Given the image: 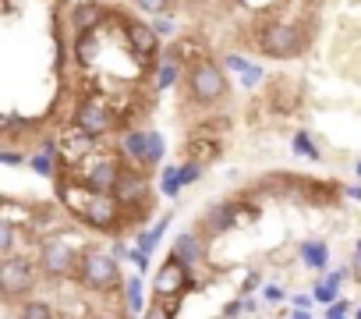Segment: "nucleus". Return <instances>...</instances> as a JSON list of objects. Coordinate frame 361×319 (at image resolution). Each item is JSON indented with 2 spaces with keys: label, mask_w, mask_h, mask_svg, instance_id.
Instances as JSON below:
<instances>
[{
  "label": "nucleus",
  "mask_w": 361,
  "mask_h": 319,
  "mask_svg": "<svg viewBox=\"0 0 361 319\" xmlns=\"http://www.w3.org/2000/svg\"><path fill=\"white\" fill-rule=\"evenodd\" d=\"M305 47H308V32L298 29L294 22H266L248 40V50H259L262 57H273V61H290L305 54Z\"/></svg>",
  "instance_id": "1"
},
{
  "label": "nucleus",
  "mask_w": 361,
  "mask_h": 319,
  "mask_svg": "<svg viewBox=\"0 0 361 319\" xmlns=\"http://www.w3.org/2000/svg\"><path fill=\"white\" fill-rule=\"evenodd\" d=\"M82 287L96 291V294H110V291H121L128 280L121 277V263L114 252H103V248H82V263H78V277H75Z\"/></svg>",
  "instance_id": "2"
},
{
  "label": "nucleus",
  "mask_w": 361,
  "mask_h": 319,
  "mask_svg": "<svg viewBox=\"0 0 361 319\" xmlns=\"http://www.w3.org/2000/svg\"><path fill=\"white\" fill-rule=\"evenodd\" d=\"M36 263H39V273L47 280H75L78 277V263H82V248H75L68 238L50 234V238L39 241Z\"/></svg>",
  "instance_id": "3"
},
{
  "label": "nucleus",
  "mask_w": 361,
  "mask_h": 319,
  "mask_svg": "<svg viewBox=\"0 0 361 319\" xmlns=\"http://www.w3.org/2000/svg\"><path fill=\"white\" fill-rule=\"evenodd\" d=\"M36 270H39V263H32L29 255H15V259L0 263V291H4L8 305H22L32 294V287L39 280Z\"/></svg>",
  "instance_id": "4"
},
{
  "label": "nucleus",
  "mask_w": 361,
  "mask_h": 319,
  "mask_svg": "<svg viewBox=\"0 0 361 319\" xmlns=\"http://www.w3.org/2000/svg\"><path fill=\"white\" fill-rule=\"evenodd\" d=\"M185 85H188V96L202 107L209 103H220L224 96H231V85H227V75L213 64V61H199L188 68L185 75Z\"/></svg>",
  "instance_id": "5"
},
{
  "label": "nucleus",
  "mask_w": 361,
  "mask_h": 319,
  "mask_svg": "<svg viewBox=\"0 0 361 319\" xmlns=\"http://www.w3.org/2000/svg\"><path fill=\"white\" fill-rule=\"evenodd\" d=\"M192 287H195L192 270H188L185 263H177V259L166 255V263L159 266V273H156V280H152V294H156V298H170V294H185V291H192Z\"/></svg>",
  "instance_id": "6"
},
{
  "label": "nucleus",
  "mask_w": 361,
  "mask_h": 319,
  "mask_svg": "<svg viewBox=\"0 0 361 319\" xmlns=\"http://www.w3.org/2000/svg\"><path fill=\"white\" fill-rule=\"evenodd\" d=\"M234 224H238V213H234V199H231V203H216V206H209L195 227H199V234H209V238H213V234L231 231Z\"/></svg>",
  "instance_id": "7"
},
{
  "label": "nucleus",
  "mask_w": 361,
  "mask_h": 319,
  "mask_svg": "<svg viewBox=\"0 0 361 319\" xmlns=\"http://www.w3.org/2000/svg\"><path fill=\"white\" fill-rule=\"evenodd\" d=\"M106 15H110V8L96 4V0H82V4H75V8H71L75 36H78V32H96V29L106 22Z\"/></svg>",
  "instance_id": "8"
},
{
  "label": "nucleus",
  "mask_w": 361,
  "mask_h": 319,
  "mask_svg": "<svg viewBox=\"0 0 361 319\" xmlns=\"http://www.w3.org/2000/svg\"><path fill=\"white\" fill-rule=\"evenodd\" d=\"M170 259H177V263H185L188 270L192 266H199L202 259H206V241L195 234V231H185V234H177V241H173V248H170Z\"/></svg>",
  "instance_id": "9"
},
{
  "label": "nucleus",
  "mask_w": 361,
  "mask_h": 319,
  "mask_svg": "<svg viewBox=\"0 0 361 319\" xmlns=\"http://www.w3.org/2000/svg\"><path fill=\"white\" fill-rule=\"evenodd\" d=\"M180 75H188L185 71V61H180L173 50H166V57H163V64L156 68V89H166V85H177L180 82Z\"/></svg>",
  "instance_id": "10"
},
{
  "label": "nucleus",
  "mask_w": 361,
  "mask_h": 319,
  "mask_svg": "<svg viewBox=\"0 0 361 319\" xmlns=\"http://www.w3.org/2000/svg\"><path fill=\"white\" fill-rule=\"evenodd\" d=\"M301 259H305V266H308V270L322 273V270L329 266V248H326V241H319V238L301 241Z\"/></svg>",
  "instance_id": "11"
},
{
  "label": "nucleus",
  "mask_w": 361,
  "mask_h": 319,
  "mask_svg": "<svg viewBox=\"0 0 361 319\" xmlns=\"http://www.w3.org/2000/svg\"><path fill=\"white\" fill-rule=\"evenodd\" d=\"M166 227H170V213H166V217H159V220H156L149 231H138V241H135V248H138V252H145V255H152Z\"/></svg>",
  "instance_id": "12"
},
{
  "label": "nucleus",
  "mask_w": 361,
  "mask_h": 319,
  "mask_svg": "<svg viewBox=\"0 0 361 319\" xmlns=\"http://www.w3.org/2000/svg\"><path fill=\"white\" fill-rule=\"evenodd\" d=\"M18 319H57V312H54V305L43 301V298H25V301L18 305Z\"/></svg>",
  "instance_id": "13"
},
{
  "label": "nucleus",
  "mask_w": 361,
  "mask_h": 319,
  "mask_svg": "<svg viewBox=\"0 0 361 319\" xmlns=\"http://www.w3.org/2000/svg\"><path fill=\"white\" fill-rule=\"evenodd\" d=\"M124 298H128V308H131V315H138V312H142V301H145V287H142V273H135V277H128V284H124Z\"/></svg>",
  "instance_id": "14"
},
{
  "label": "nucleus",
  "mask_w": 361,
  "mask_h": 319,
  "mask_svg": "<svg viewBox=\"0 0 361 319\" xmlns=\"http://www.w3.org/2000/svg\"><path fill=\"white\" fill-rule=\"evenodd\" d=\"M336 291H340V284L333 277H322V280L312 284V298L322 301V305H336Z\"/></svg>",
  "instance_id": "15"
},
{
  "label": "nucleus",
  "mask_w": 361,
  "mask_h": 319,
  "mask_svg": "<svg viewBox=\"0 0 361 319\" xmlns=\"http://www.w3.org/2000/svg\"><path fill=\"white\" fill-rule=\"evenodd\" d=\"M54 160H57V152L43 149V152H36V156L29 160V167H32L36 174H43V178H57V167H54Z\"/></svg>",
  "instance_id": "16"
},
{
  "label": "nucleus",
  "mask_w": 361,
  "mask_h": 319,
  "mask_svg": "<svg viewBox=\"0 0 361 319\" xmlns=\"http://www.w3.org/2000/svg\"><path fill=\"white\" fill-rule=\"evenodd\" d=\"M131 4H135L138 11H145V15H156V18H166V15L173 11V4H177V0H131Z\"/></svg>",
  "instance_id": "17"
},
{
  "label": "nucleus",
  "mask_w": 361,
  "mask_h": 319,
  "mask_svg": "<svg viewBox=\"0 0 361 319\" xmlns=\"http://www.w3.org/2000/svg\"><path fill=\"white\" fill-rule=\"evenodd\" d=\"M180 188H185V185H180V167H166L163 171V192L166 195H177Z\"/></svg>",
  "instance_id": "18"
},
{
  "label": "nucleus",
  "mask_w": 361,
  "mask_h": 319,
  "mask_svg": "<svg viewBox=\"0 0 361 319\" xmlns=\"http://www.w3.org/2000/svg\"><path fill=\"white\" fill-rule=\"evenodd\" d=\"M294 149H298L301 156H312V160H319V145H315V142H312L305 131H301V135H294Z\"/></svg>",
  "instance_id": "19"
},
{
  "label": "nucleus",
  "mask_w": 361,
  "mask_h": 319,
  "mask_svg": "<svg viewBox=\"0 0 361 319\" xmlns=\"http://www.w3.org/2000/svg\"><path fill=\"white\" fill-rule=\"evenodd\" d=\"M142 319H173V312H170L163 301H152V305L142 312Z\"/></svg>",
  "instance_id": "20"
},
{
  "label": "nucleus",
  "mask_w": 361,
  "mask_h": 319,
  "mask_svg": "<svg viewBox=\"0 0 361 319\" xmlns=\"http://www.w3.org/2000/svg\"><path fill=\"white\" fill-rule=\"evenodd\" d=\"M262 294H266V301H269V305H276V301H283V298H287V291H283V287H276V284H269Z\"/></svg>",
  "instance_id": "21"
},
{
  "label": "nucleus",
  "mask_w": 361,
  "mask_h": 319,
  "mask_svg": "<svg viewBox=\"0 0 361 319\" xmlns=\"http://www.w3.org/2000/svg\"><path fill=\"white\" fill-rule=\"evenodd\" d=\"M128 255H131V263L138 266V273H145V266H149V255H145V252H138V248H131Z\"/></svg>",
  "instance_id": "22"
},
{
  "label": "nucleus",
  "mask_w": 361,
  "mask_h": 319,
  "mask_svg": "<svg viewBox=\"0 0 361 319\" xmlns=\"http://www.w3.org/2000/svg\"><path fill=\"white\" fill-rule=\"evenodd\" d=\"M262 284V277L259 273H245V287H241V294H248V291H255Z\"/></svg>",
  "instance_id": "23"
},
{
  "label": "nucleus",
  "mask_w": 361,
  "mask_h": 319,
  "mask_svg": "<svg viewBox=\"0 0 361 319\" xmlns=\"http://www.w3.org/2000/svg\"><path fill=\"white\" fill-rule=\"evenodd\" d=\"M326 319H347V301H340V305H329Z\"/></svg>",
  "instance_id": "24"
},
{
  "label": "nucleus",
  "mask_w": 361,
  "mask_h": 319,
  "mask_svg": "<svg viewBox=\"0 0 361 319\" xmlns=\"http://www.w3.org/2000/svg\"><path fill=\"white\" fill-rule=\"evenodd\" d=\"M290 301H294V308H312V301H315V298H308V294H294Z\"/></svg>",
  "instance_id": "25"
},
{
  "label": "nucleus",
  "mask_w": 361,
  "mask_h": 319,
  "mask_svg": "<svg viewBox=\"0 0 361 319\" xmlns=\"http://www.w3.org/2000/svg\"><path fill=\"white\" fill-rule=\"evenodd\" d=\"M4 164H22V156L15 149H4Z\"/></svg>",
  "instance_id": "26"
},
{
  "label": "nucleus",
  "mask_w": 361,
  "mask_h": 319,
  "mask_svg": "<svg viewBox=\"0 0 361 319\" xmlns=\"http://www.w3.org/2000/svg\"><path fill=\"white\" fill-rule=\"evenodd\" d=\"M152 29H156V32H159V36H166V32H170V29H173V25H170V22H166V18H159V22H156V25H152Z\"/></svg>",
  "instance_id": "27"
},
{
  "label": "nucleus",
  "mask_w": 361,
  "mask_h": 319,
  "mask_svg": "<svg viewBox=\"0 0 361 319\" xmlns=\"http://www.w3.org/2000/svg\"><path fill=\"white\" fill-rule=\"evenodd\" d=\"M290 319H312V312H308V308H294V315H290Z\"/></svg>",
  "instance_id": "28"
},
{
  "label": "nucleus",
  "mask_w": 361,
  "mask_h": 319,
  "mask_svg": "<svg viewBox=\"0 0 361 319\" xmlns=\"http://www.w3.org/2000/svg\"><path fill=\"white\" fill-rule=\"evenodd\" d=\"M185 4H209V0H185Z\"/></svg>",
  "instance_id": "29"
},
{
  "label": "nucleus",
  "mask_w": 361,
  "mask_h": 319,
  "mask_svg": "<svg viewBox=\"0 0 361 319\" xmlns=\"http://www.w3.org/2000/svg\"><path fill=\"white\" fill-rule=\"evenodd\" d=\"M354 319H361V308H357V312H354Z\"/></svg>",
  "instance_id": "30"
},
{
  "label": "nucleus",
  "mask_w": 361,
  "mask_h": 319,
  "mask_svg": "<svg viewBox=\"0 0 361 319\" xmlns=\"http://www.w3.org/2000/svg\"><path fill=\"white\" fill-rule=\"evenodd\" d=\"M357 178H361V164H357Z\"/></svg>",
  "instance_id": "31"
}]
</instances>
